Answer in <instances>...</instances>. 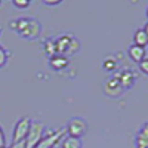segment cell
Wrapping results in <instances>:
<instances>
[{
  "label": "cell",
  "mask_w": 148,
  "mask_h": 148,
  "mask_svg": "<svg viewBox=\"0 0 148 148\" xmlns=\"http://www.w3.org/2000/svg\"><path fill=\"white\" fill-rule=\"evenodd\" d=\"M9 27L15 30L24 39H36L40 34V22L34 18H18L9 22Z\"/></svg>",
  "instance_id": "1"
},
{
  "label": "cell",
  "mask_w": 148,
  "mask_h": 148,
  "mask_svg": "<svg viewBox=\"0 0 148 148\" xmlns=\"http://www.w3.org/2000/svg\"><path fill=\"white\" fill-rule=\"evenodd\" d=\"M55 46H56V53L64 56L67 53H76L80 49V42L77 40V37L71 34H62L55 40Z\"/></svg>",
  "instance_id": "2"
},
{
  "label": "cell",
  "mask_w": 148,
  "mask_h": 148,
  "mask_svg": "<svg viewBox=\"0 0 148 148\" xmlns=\"http://www.w3.org/2000/svg\"><path fill=\"white\" fill-rule=\"evenodd\" d=\"M43 132H45V126L43 123L40 121H31V126L30 130L27 133V138H25V148H34L37 144L40 142V139L43 138Z\"/></svg>",
  "instance_id": "3"
},
{
  "label": "cell",
  "mask_w": 148,
  "mask_h": 148,
  "mask_svg": "<svg viewBox=\"0 0 148 148\" xmlns=\"http://www.w3.org/2000/svg\"><path fill=\"white\" fill-rule=\"evenodd\" d=\"M65 133H67L65 127H61V129H56L53 132H49L47 135H45V136L40 139V142L34 148H53L61 139L65 136Z\"/></svg>",
  "instance_id": "4"
},
{
  "label": "cell",
  "mask_w": 148,
  "mask_h": 148,
  "mask_svg": "<svg viewBox=\"0 0 148 148\" xmlns=\"http://www.w3.org/2000/svg\"><path fill=\"white\" fill-rule=\"evenodd\" d=\"M68 136H73V138H82L83 135L86 133V130H88V125H86V121L80 117H74L68 121V125L65 127Z\"/></svg>",
  "instance_id": "5"
},
{
  "label": "cell",
  "mask_w": 148,
  "mask_h": 148,
  "mask_svg": "<svg viewBox=\"0 0 148 148\" xmlns=\"http://www.w3.org/2000/svg\"><path fill=\"white\" fill-rule=\"evenodd\" d=\"M31 126V119L30 117H22L16 121L14 127V135H12V142H19L27 138V133Z\"/></svg>",
  "instance_id": "6"
},
{
  "label": "cell",
  "mask_w": 148,
  "mask_h": 148,
  "mask_svg": "<svg viewBox=\"0 0 148 148\" xmlns=\"http://www.w3.org/2000/svg\"><path fill=\"white\" fill-rule=\"evenodd\" d=\"M104 90H105V93H107L108 96H114V98H116V96H120L125 89H123L120 80L117 79V76L114 74L113 77L107 79V82H105V84H104Z\"/></svg>",
  "instance_id": "7"
},
{
  "label": "cell",
  "mask_w": 148,
  "mask_h": 148,
  "mask_svg": "<svg viewBox=\"0 0 148 148\" xmlns=\"http://www.w3.org/2000/svg\"><path fill=\"white\" fill-rule=\"evenodd\" d=\"M116 76H117V79L120 80V83H121V86H123V89L132 88L133 83H135V79H136V76H135V73H133L132 70H123V71L117 73Z\"/></svg>",
  "instance_id": "8"
},
{
  "label": "cell",
  "mask_w": 148,
  "mask_h": 148,
  "mask_svg": "<svg viewBox=\"0 0 148 148\" xmlns=\"http://www.w3.org/2000/svg\"><path fill=\"white\" fill-rule=\"evenodd\" d=\"M145 47H139V46H136V45H132L130 47H129V56H130V59L132 61H135V62H141V61H144L145 59Z\"/></svg>",
  "instance_id": "9"
},
{
  "label": "cell",
  "mask_w": 148,
  "mask_h": 148,
  "mask_svg": "<svg viewBox=\"0 0 148 148\" xmlns=\"http://www.w3.org/2000/svg\"><path fill=\"white\" fill-rule=\"evenodd\" d=\"M133 45H136L139 47H147L148 46V36L144 31V28H139L135 31L133 34Z\"/></svg>",
  "instance_id": "10"
},
{
  "label": "cell",
  "mask_w": 148,
  "mask_h": 148,
  "mask_svg": "<svg viewBox=\"0 0 148 148\" xmlns=\"http://www.w3.org/2000/svg\"><path fill=\"white\" fill-rule=\"evenodd\" d=\"M49 64H51V67H52L53 70H62V68L67 67L68 59H67L65 56H62V55H55V56L51 58Z\"/></svg>",
  "instance_id": "11"
},
{
  "label": "cell",
  "mask_w": 148,
  "mask_h": 148,
  "mask_svg": "<svg viewBox=\"0 0 148 148\" xmlns=\"http://www.w3.org/2000/svg\"><path fill=\"white\" fill-rule=\"evenodd\" d=\"M61 148H83L82 141L79 138H73V136H65L61 144Z\"/></svg>",
  "instance_id": "12"
},
{
  "label": "cell",
  "mask_w": 148,
  "mask_h": 148,
  "mask_svg": "<svg viewBox=\"0 0 148 148\" xmlns=\"http://www.w3.org/2000/svg\"><path fill=\"white\" fill-rule=\"evenodd\" d=\"M102 67L107 71H114L117 68V59L114 56H107L104 59V62H102Z\"/></svg>",
  "instance_id": "13"
},
{
  "label": "cell",
  "mask_w": 148,
  "mask_h": 148,
  "mask_svg": "<svg viewBox=\"0 0 148 148\" xmlns=\"http://www.w3.org/2000/svg\"><path fill=\"white\" fill-rule=\"evenodd\" d=\"M43 46H45V52L47 55H51V58L55 56V55H58L56 53V46H55V42L53 40H46Z\"/></svg>",
  "instance_id": "14"
},
{
  "label": "cell",
  "mask_w": 148,
  "mask_h": 148,
  "mask_svg": "<svg viewBox=\"0 0 148 148\" xmlns=\"http://www.w3.org/2000/svg\"><path fill=\"white\" fill-rule=\"evenodd\" d=\"M135 148H148V139L136 136V141H135Z\"/></svg>",
  "instance_id": "15"
},
{
  "label": "cell",
  "mask_w": 148,
  "mask_h": 148,
  "mask_svg": "<svg viewBox=\"0 0 148 148\" xmlns=\"http://www.w3.org/2000/svg\"><path fill=\"white\" fill-rule=\"evenodd\" d=\"M8 61V52L5 51V47L0 45V67H3Z\"/></svg>",
  "instance_id": "16"
},
{
  "label": "cell",
  "mask_w": 148,
  "mask_h": 148,
  "mask_svg": "<svg viewBox=\"0 0 148 148\" xmlns=\"http://www.w3.org/2000/svg\"><path fill=\"white\" fill-rule=\"evenodd\" d=\"M138 136H139V138H145V139H148V123H145V125L141 127V130L138 132Z\"/></svg>",
  "instance_id": "17"
},
{
  "label": "cell",
  "mask_w": 148,
  "mask_h": 148,
  "mask_svg": "<svg viewBox=\"0 0 148 148\" xmlns=\"http://www.w3.org/2000/svg\"><path fill=\"white\" fill-rule=\"evenodd\" d=\"M14 5L16 8H27L30 5V2L28 0H14Z\"/></svg>",
  "instance_id": "18"
},
{
  "label": "cell",
  "mask_w": 148,
  "mask_h": 148,
  "mask_svg": "<svg viewBox=\"0 0 148 148\" xmlns=\"http://www.w3.org/2000/svg\"><path fill=\"white\" fill-rule=\"evenodd\" d=\"M27 144H25V139L24 141H19V142H12L8 148H25Z\"/></svg>",
  "instance_id": "19"
},
{
  "label": "cell",
  "mask_w": 148,
  "mask_h": 148,
  "mask_svg": "<svg viewBox=\"0 0 148 148\" xmlns=\"http://www.w3.org/2000/svg\"><path fill=\"white\" fill-rule=\"evenodd\" d=\"M139 70L144 73V74H148V59H144L139 62Z\"/></svg>",
  "instance_id": "20"
},
{
  "label": "cell",
  "mask_w": 148,
  "mask_h": 148,
  "mask_svg": "<svg viewBox=\"0 0 148 148\" xmlns=\"http://www.w3.org/2000/svg\"><path fill=\"white\" fill-rule=\"evenodd\" d=\"M59 3H61V0H52V2L45 0V5H47V6H56V5H59Z\"/></svg>",
  "instance_id": "21"
},
{
  "label": "cell",
  "mask_w": 148,
  "mask_h": 148,
  "mask_svg": "<svg viewBox=\"0 0 148 148\" xmlns=\"http://www.w3.org/2000/svg\"><path fill=\"white\" fill-rule=\"evenodd\" d=\"M5 133H3V130H2V126H0V147H3L5 145Z\"/></svg>",
  "instance_id": "22"
},
{
  "label": "cell",
  "mask_w": 148,
  "mask_h": 148,
  "mask_svg": "<svg viewBox=\"0 0 148 148\" xmlns=\"http://www.w3.org/2000/svg\"><path fill=\"white\" fill-rule=\"evenodd\" d=\"M144 31H145V33H147V36H148V22L145 24V27H144Z\"/></svg>",
  "instance_id": "23"
},
{
  "label": "cell",
  "mask_w": 148,
  "mask_h": 148,
  "mask_svg": "<svg viewBox=\"0 0 148 148\" xmlns=\"http://www.w3.org/2000/svg\"><path fill=\"white\" fill-rule=\"evenodd\" d=\"M0 148H8V147H6V145H3V147H0Z\"/></svg>",
  "instance_id": "24"
},
{
  "label": "cell",
  "mask_w": 148,
  "mask_h": 148,
  "mask_svg": "<svg viewBox=\"0 0 148 148\" xmlns=\"http://www.w3.org/2000/svg\"><path fill=\"white\" fill-rule=\"evenodd\" d=\"M147 18H148V9H147Z\"/></svg>",
  "instance_id": "25"
},
{
  "label": "cell",
  "mask_w": 148,
  "mask_h": 148,
  "mask_svg": "<svg viewBox=\"0 0 148 148\" xmlns=\"http://www.w3.org/2000/svg\"><path fill=\"white\" fill-rule=\"evenodd\" d=\"M0 33H2V28H0Z\"/></svg>",
  "instance_id": "26"
}]
</instances>
